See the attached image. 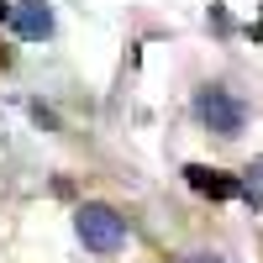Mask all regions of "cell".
<instances>
[{
  "instance_id": "cell-3",
  "label": "cell",
  "mask_w": 263,
  "mask_h": 263,
  "mask_svg": "<svg viewBox=\"0 0 263 263\" xmlns=\"http://www.w3.org/2000/svg\"><path fill=\"white\" fill-rule=\"evenodd\" d=\"M6 21H11V32H16V37H27V42L53 37V6H48V0H16Z\"/></svg>"
},
{
  "instance_id": "cell-5",
  "label": "cell",
  "mask_w": 263,
  "mask_h": 263,
  "mask_svg": "<svg viewBox=\"0 0 263 263\" xmlns=\"http://www.w3.org/2000/svg\"><path fill=\"white\" fill-rule=\"evenodd\" d=\"M242 195H248V200H263V158H258V163H248V179H242Z\"/></svg>"
},
{
  "instance_id": "cell-6",
  "label": "cell",
  "mask_w": 263,
  "mask_h": 263,
  "mask_svg": "<svg viewBox=\"0 0 263 263\" xmlns=\"http://www.w3.org/2000/svg\"><path fill=\"white\" fill-rule=\"evenodd\" d=\"M184 263H221V258H216V253H190Z\"/></svg>"
},
{
  "instance_id": "cell-8",
  "label": "cell",
  "mask_w": 263,
  "mask_h": 263,
  "mask_svg": "<svg viewBox=\"0 0 263 263\" xmlns=\"http://www.w3.org/2000/svg\"><path fill=\"white\" fill-rule=\"evenodd\" d=\"M6 16H11V6H6V0H0V21H6Z\"/></svg>"
},
{
  "instance_id": "cell-1",
  "label": "cell",
  "mask_w": 263,
  "mask_h": 263,
  "mask_svg": "<svg viewBox=\"0 0 263 263\" xmlns=\"http://www.w3.org/2000/svg\"><path fill=\"white\" fill-rule=\"evenodd\" d=\"M74 232H79V242L100 253V258H111L126 248V221L111 211V205H79L74 211Z\"/></svg>"
},
{
  "instance_id": "cell-2",
  "label": "cell",
  "mask_w": 263,
  "mask_h": 263,
  "mask_svg": "<svg viewBox=\"0 0 263 263\" xmlns=\"http://www.w3.org/2000/svg\"><path fill=\"white\" fill-rule=\"evenodd\" d=\"M195 111H200V121H205L211 132H221V137H237L242 121H248V111H242L227 90H200V95H195Z\"/></svg>"
},
{
  "instance_id": "cell-7",
  "label": "cell",
  "mask_w": 263,
  "mask_h": 263,
  "mask_svg": "<svg viewBox=\"0 0 263 263\" xmlns=\"http://www.w3.org/2000/svg\"><path fill=\"white\" fill-rule=\"evenodd\" d=\"M253 42H263V21H258V27H253Z\"/></svg>"
},
{
  "instance_id": "cell-4",
  "label": "cell",
  "mask_w": 263,
  "mask_h": 263,
  "mask_svg": "<svg viewBox=\"0 0 263 263\" xmlns=\"http://www.w3.org/2000/svg\"><path fill=\"white\" fill-rule=\"evenodd\" d=\"M184 179H190L195 195H211V200H237V195H242V179H237V174L205 168V163H190V168H184Z\"/></svg>"
}]
</instances>
